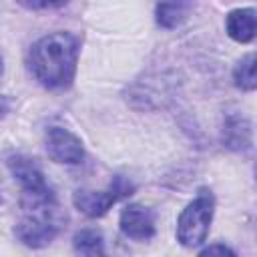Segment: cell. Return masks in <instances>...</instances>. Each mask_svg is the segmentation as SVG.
<instances>
[{
	"label": "cell",
	"mask_w": 257,
	"mask_h": 257,
	"mask_svg": "<svg viewBox=\"0 0 257 257\" xmlns=\"http://www.w3.org/2000/svg\"><path fill=\"white\" fill-rule=\"evenodd\" d=\"M46 151L52 161L56 163H66V165H76L84 157V149L78 137H74L70 131L52 126L46 135Z\"/></svg>",
	"instance_id": "obj_5"
},
{
	"label": "cell",
	"mask_w": 257,
	"mask_h": 257,
	"mask_svg": "<svg viewBox=\"0 0 257 257\" xmlns=\"http://www.w3.org/2000/svg\"><path fill=\"white\" fill-rule=\"evenodd\" d=\"M78 60V38L70 32H52L32 44L28 66L48 88L70 86Z\"/></svg>",
	"instance_id": "obj_1"
},
{
	"label": "cell",
	"mask_w": 257,
	"mask_h": 257,
	"mask_svg": "<svg viewBox=\"0 0 257 257\" xmlns=\"http://www.w3.org/2000/svg\"><path fill=\"white\" fill-rule=\"evenodd\" d=\"M8 108H10V104H8V100L4 98V96H0V118L8 112Z\"/></svg>",
	"instance_id": "obj_14"
},
{
	"label": "cell",
	"mask_w": 257,
	"mask_h": 257,
	"mask_svg": "<svg viewBox=\"0 0 257 257\" xmlns=\"http://www.w3.org/2000/svg\"><path fill=\"white\" fill-rule=\"evenodd\" d=\"M74 251L80 255H102V237L94 229H82L74 235Z\"/></svg>",
	"instance_id": "obj_9"
},
{
	"label": "cell",
	"mask_w": 257,
	"mask_h": 257,
	"mask_svg": "<svg viewBox=\"0 0 257 257\" xmlns=\"http://www.w3.org/2000/svg\"><path fill=\"white\" fill-rule=\"evenodd\" d=\"M213 253H221V255H235L229 247H225V245H211V247H207V249H203L201 251V255H213Z\"/></svg>",
	"instance_id": "obj_13"
},
{
	"label": "cell",
	"mask_w": 257,
	"mask_h": 257,
	"mask_svg": "<svg viewBox=\"0 0 257 257\" xmlns=\"http://www.w3.org/2000/svg\"><path fill=\"white\" fill-rule=\"evenodd\" d=\"M213 195L209 191H201L179 215L177 221V239L185 247H197L207 239L209 225L213 219Z\"/></svg>",
	"instance_id": "obj_2"
},
{
	"label": "cell",
	"mask_w": 257,
	"mask_h": 257,
	"mask_svg": "<svg viewBox=\"0 0 257 257\" xmlns=\"http://www.w3.org/2000/svg\"><path fill=\"white\" fill-rule=\"evenodd\" d=\"M0 74H2V58H0Z\"/></svg>",
	"instance_id": "obj_15"
},
{
	"label": "cell",
	"mask_w": 257,
	"mask_h": 257,
	"mask_svg": "<svg viewBox=\"0 0 257 257\" xmlns=\"http://www.w3.org/2000/svg\"><path fill=\"white\" fill-rule=\"evenodd\" d=\"M8 167H10L12 175L20 181L24 193H40V191H48L50 189L46 185V181H44L42 171L36 167L34 161L16 155V157H10L8 159Z\"/></svg>",
	"instance_id": "obj_7"
},
{
	"label": "cell",
	"mask_w": 257,
	"mask_h": 257,
	"mask_svg": "<svg viewBox=\"0 0 257 257\" xmlns=\"http://www.w3.org/2000/svg\"><path fill=\"white\" fill-rule=\"evenodd\" d=\"M185 16V6L177 0H163L157 6V22L165 28H175Z\"/></svg>",
	"instance_id": "obj_10"
},
{
	"label": "cell",
	"mask_w": 257,
	"mask_h": 257,
	"mask_svg": "<svg viewBox=\"0 0 257 257\" xmlns=\"http://www.w3.org/2000/svg\"><path fill=\"white\" fill-rule=\"evenodd\" d=\"M235 84L243 90H253L257 86V76H255V54H247L241 58V62L233 70Z\"/></svg>",
	"instance_id": "obj_11"
},
{
	"label": "cell",
	"mask_w": 257,
	"mask_h": 257,
	"mask_svg": "<svg viewBox=\"0 0 257 257\" xmlns=\"http://www.w3.org/2000/svg\"><path fill=\"white\" fill-rule=\"evenodd\" d=\"M62 217L48 215H28L16 225V237L28 247H42L54 239L60 229Z\"/></svg>",
	"instance_id": "obj_4"
},
{
	"label": "cell",
	"mask_w": 257,
	"mask_h": 257,
	"mask_svg": "<svg viewBox=\"0 0 257 257\" xmlns=\"http://www.w3.org/2000/svg\"><path fill=\"white\" fill-rule=\"evenodd\" d=\"M227 34L237 42H249L255 36V10L239 8L227 16Z\"/></svg>",
	"instance_id": "obj_8"
},
{
	"label": "cell",
	"mask_w": 257,
	"mask_h": 257,
	"mask_svg": "<svg viewBox=\"0 0 257 257\" xmlns=\"http://www.w3.org/2000/svg\"><path fill=\"white\" fill-rule=\"evenodd\" d=\"M120 231L131 239H151L155 235V219L153 213L143 205H128L120 213Z\"/></svg>",
	"instance_id": "obj_6"
},
{
	"label": "cell",
	"mask_w": 257,
	"mask_h": 257,
	"mask_svg": "<svg viewBox=\"0 0 257 257\" xmlns=\"http://www.w3.org/2000/svg\"><path fill=\"white\" fill-rule=\"evenodd\" d=\"M133 185L128 181H124L122 177H114V181L110 183V187L106 191H76L72 201L76 205L78 211H82L88 217H100L104 215L118 199L131 195Z\"/></svg>",
	"instance_id": "obj_3"
},
{
	"label": "cell",
	"mask_w": 257,
	"mask_h": 257,
	"mask_svg": "<svg viewBox=\"0 0 257 257\" xmlns=\"http://www.w3.org/2000/svg\"><path fill=\"white\" fill-rule=\"evenodd\" d=\"M18 2L30 10H46V8H60L68 0H18Z\"/></svg>",
	"instance_id": "obj_12"
}]
</instances>
